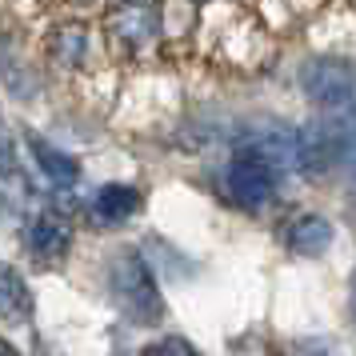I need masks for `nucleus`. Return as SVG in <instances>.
<instances>
[{"label": "nucleus", "mask_w": 356, "mask_h": 356, "mask_svg": "<svg viewBox=\"0 0 356 356\" xmlns=\"http://www.w3.org/2000/svg\"><path fill=\"white\" fill-rule=\"evenodd\" d=\"M108 289L120 312L136 324H156L164 316V296L156 289V276L136 252H120L108 264Z\"/></svg>", "instance_id": "1"}, {"label": "nucleus", "mask_w": 356, "mask_h": 356, "mask_svg": "<svg viewBox=\"0 0 356 356\" xmlns=\"http://www.w3.org/2000/svg\"><path fill=\"white\" fill-rule=\"evenodd\" d=\"M276 180H280V172H276L273 164L264 161L260 152H252L248 145H241L225 168V193L232 204L257 212L276 196Z\"/></svg>", "instance_id": "2"}, {"label": "nucleus", "mask_w": 356, "mask_h": 356, "mask_svg": "<svg viewBox=\"0 0 356 356\" xmlns=\"http://www.w3.org/2000/svg\"><path fill=\"white\" fill-rule=\"evenodd\" d=\"M300 84L328 113L356 108V65H348V60H312L300 72Z\"/></svg>", "instance_id": "3"}, {"label": "nucleus", "mask_w": 356, "mask_h": 356, "mask_svg": "<svg viewBox=\"0 0 356 356\" xmlns=\"http://www.w3.org/2000/svg\"><path fill=\"white\" fill-rule=\"evenodd\" d=\"M20 241H24V252L36 264H56L72 248V225H68L65 216H56V212H36L33 220L24 225Z\"/></svg>", "instance_id": "4"}, {"label": "nucleus", "mask_w": 356, "mask_h": 356, "mask_svg": "<svg viewBox=\"0 0 356 356\" xmlns=\"http://www.w3.org/2000/svg\"><path fill=\"white\" fill-rule=\"evenodd\" d=\"M140 204H145V196H140L136 184H100L97 193L88 196L84 216H88L92 228H120L140 212Z\"/></svg>", "instance_id": "5"}, {"label": "nucleus", "mask_w": 356, "mask_h": 356, "mask_svg": "<svg viewBox=\"0 0 356 356\" xmlns=\"http://www.w3.org/2000/svg\"><path fill=\"white\" fill-rule=\"evenodd\" d=\"M29 152H33L36 168L49 177V184H56V188H72L76 180H81V164H76V156H68L65 148L49 145V140H40V136H29Z\"/></svg>", "instance_id": "6"}, {"label": "nucleus", "mask_w": 356, "mask_h": 356, "mask_svg": "<svg viewBox=\"0 0 356 356\" xmlns=\"http://www.w3.org/2000/svg\"><path fill=\"white\" fill-rule=\"evenodd\" d=\"M29 316H33V289H29V280L8 260H0V321L24 324Z\"/></svg>", "instance_id": "7"}, {"label": "nucleus", "mask_w": 356, "mask_h": 356, "mask_svg": "<svg viewBox=\"0 0 356 356\" xmlns=\"http://www.w3.org/2000/svg\"><path fill=\"white\" fill-rule=\"evenodd\" d=\"M284 244H289L292 252H300V257H321L332 244V225L324 216H316V212H305V216H296L289 225Z\"/></svg>", "instance_id": "8"}, {"label": "nucleus", "mask_w": 356, "mask_h": 356, "mask_svg": "<svg viewBox=\"0 0 356 356\" xmlns=\"http://www.w3.org/2000/svg\"><path fill=\"white\" fill-rule=\"evenodd\" d=\"M156 8L152 4H120V8H113V29L120 40H129V44H140V40H148V36L156 33Z\"/></svg>", "instance_id": "9"}, {"label": "nucleus", "mask_w": 356, "mask_h": 356, "mask_svg": "<svg viewBox=\"0 0 356 356\" xmlns=\"http://www.w3.org/2000/svg\"><path fill=\"white\" fill-rule=\"evenodd\" d=\"M140 356H200V348H196L193 340H184V337H164V340L145 344Z\"/></svg>", "instance_id": "10"}, {"label": "nucleus", "mask_w": 356, "mask_h": 356, "mask_svg": "<svg viewBox=\"0 0 356 356\" xmlns=\"http://www.w3.org/2000/svg\"><path fill=\"white\" fill-rule=\"evenodd\" d=\"M52 52H56V60L60 65H68V60H76L84 52V33L72 24V29H60L56 33V40H52Z\"/></svg>", "instance_id": "11"}, {"label": "nucleus", "mask_w": 356, "mask_h": 356, "mask_svg": "<svg viewBox=\"0 0 356 356\" xmlns=\"http://www.w3.org/2000/svg\"><path fill=\"white\" fill-rule=\"evenodd\" d=\"M0 356H20V353H17V348H13V344H8L4 337H0Z\"/></svg>", "instance_id": "12"}, {"label": "nucleus", "mask_w": 356, "mask_h": 356, "mask_svg": "<svg viewBox=\"0 0 356 356\" xmlns=\"http://www.w3.org/2000/svg\"><path fill=\"white\" fill-rule=\"evenodd\" d=\"M353 305H356V289H353Z\"/></svg>", "instance_id": "13"}]
</instances>
